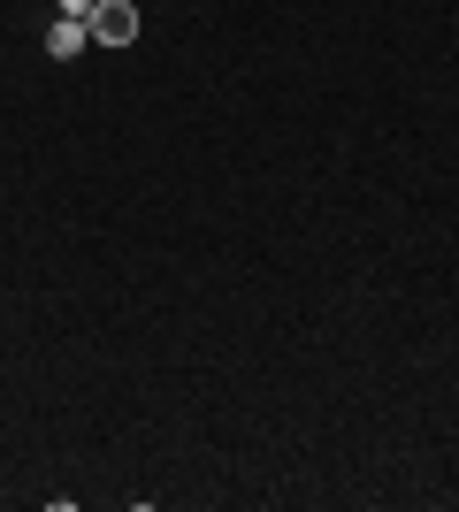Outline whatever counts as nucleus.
Wrapping results in <instances>:
<instances>
[{
  "mask_svg": "<svg viewBox=\"0 0 459 512\" xmlns=\"http://www.w3.org/2000/svg\"><path fill=\"white\" fill-rule=\"evenodd\" d=\"M138 39V8L131 0H100L92 8V46H131Z\"/></svg>",
  "mask_w": 459,
  "mask_h": 512,
  "instance_id": "1",
  "label": "nucleus"
},
{
  "mask_svg": "<svg viewBox=\"0 0 459 512\" xmlns=\"http://www.w3.org/2000/svg\"><path fill=\"white\" fill-rule=\"evenodd\" d=\"M85 46H92V23H69V16L46 23V54H54V62H77Z\"/></svg>",
  "mask_w": 459,
  "mask_h": 512,
  "instance_id": "2",
  "label": "nucleus"
},
{
  "mask_svg": "<svg viewBox=\"0 0 459 512\" xmlns=\"http://www.w3.org/2000/svg\"><path fill=\"white\" fill-rule=\"evenodd\" d=\"M92 8L100 0H54V16H69V23H92Z\"/></svg>",
  "mask_w": 459,
  "mask_h": 512,
  "instance_id": "3",
  "label": "nucleus"
}]
</instances>
